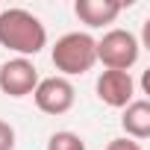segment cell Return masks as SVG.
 <instances>
[{
  "instance_id": "obj_1",
  "label": "cell",
  "mask_w": 150,
  "mask_h": 150,
  "mask_svg": "<svg viewBox=\"0 0 150 150\" xmlns=\"http://www.w3.org/2000/svg\"><path fill=\"white\" fill-rule=\"evenodd\" d=\"M0 47L18 53L21 59L38 56L47 47V30L30 9H0Z\"/></svg>"
},
{
  "instance_id": "obj_2",
  "label": "cell",
  "mask_w": 150,
  "mask_h": 150,
  "mask_svg": "<svg viewBox=\"0 0 150 150\" xmlns=\"http://www.w3.org/2000/svg\"><path fill=\"white\" fill-rule=\"evenodd\" d=\"M53 68L59 71V77H83L97 65V38L91 33H65L56 38L50 50Z\"/></svg>"
},
{
  "instance_id": "obj_3",
  "label": "cell",
  "mask_w": 150,
  "mask_h": 150,
  "mask_svg": "<svg viewBox=\"0 0 150 150\" xmlns=\"http://www.w3.org/2000/svg\"><path fill=\"white\" fill-rule=\"evenodd\" d=\"M141 56V44L129 30H109L97 38V62L106 71H129Z\"/></svg>"
},
{
  "instance_id": "obj_4",
  "label": "cell",
  "mask_w": 150,
  "mask_h": 150,
  "mask_svg": "<svg viewBox=\"0 0 150 150\" xmlns=\"http://www.w3.org/2000/svg\"><path fill=\"white\" fill-rule=\"evenodd\" d=\"M33 100L38 106V112L44 115H65L74 109V100H77V91H74V83L65 80V77H44L38 80L35 91H33Z\"/></svg>"
},
{
  "instance_id": "obj_5",
  "label": "cell",
  "mask_w": 150,
  "mask_h": 150,
  "mask_svg": "<svg viewBox=\"0 0 150 150\" xmlns=\"http://www.w3.org/2000/svg\"><path fill=\"white\" fill-rule=\"evenodd\" d=\"M38 86V68L33 65V59H6L0 65V91L9 94V97H27L33 94Z\"/></svg>"
},
{
  "instance_id": "obj_6",
  "label": "cell",
  "mask_w": 150,
  "mask_h": 150,
  "mask_svg": "<svg viewBox=\"0 0 150 150\" xmlns=\"http://www.w3.org/2000/svg\"><path fill=\"white\" fill-rule=\"evenodd\" d=\"M94 91L100 103L112 109H124L135 100V80L129 77V71H103L94 83Z\"/></svg>"
},
{
  "instance_id": "obj_7",
  "label": "cell",
  "mask_w": 150,
  "mask_h": 150,
  "mask_svg": "<svg viewBox=\"0 0 150 150\" xmlns=\"http://www.w3.org/2000/svg\"><path fill=\"white\" fill-rule=\"evenodd\" d=\"M121 9H124V3H118V0H77L74 3V15L88 30H100L106 24H115Z\"/></svg>"
},
{
  "instance_id": "obj_8",
  "label": "cell",
  "mask_w": 150,
  "mask_h": 150,
  "mask_svg": "<svg viewBox=\"0 0 150 150\" xmlns=\"http://www.w3.org/2000/svg\"><path fill=\"white\" fill-rule=\"evenodd\" d=\"M121 129L127 132V138L144 141V138L150 135V103H147V100H132L129 106H124Z\"/></svg>"
},
{
  "instance_id": "obj_9",
  "label": "cell",
  "mask_w": 150,
  "mask_h": 150,
  "mask_svg": "<svg viewBox=\"0 0 150 150\" xmlns=\"http://www.w3.org/2000/svg\"><path fill=\"white\" fill-rule=\"evenodd\" d=\"M47 150H86V141L71 129H59L47 138Z\"/></svg>"
},
{
  "instance_id": "obj_10",
  "label": "cell",
  "mask_w": 150,
  "mask_h": 150,
  "mask_svg": "<svg viewBox=\"0 0 150 150\" xmlns=\"http://www.w3.org/2000/svg\"><path fill=\"white\" fill-rule=\"evenodd\" d=\"M0 150H15V127L9 121H0Z\"/></svg>"
},
{
  "instance_id": "obj_11",
  "label": "cell",
  "mask_w": 150,
  "mask_h": 150,
  "mask_svg": "<svg viewBox=\"0 0 150 150\" xmlns=\"http://www.w3.org/2000/svg\"><path fill=\"white\" fill-rule=\"evenodd\" d=\"M106 150H144V147H141L138 141H132V138L124 135V138H112V141L106 144Z\"/></svg>"
}]
</instances>
